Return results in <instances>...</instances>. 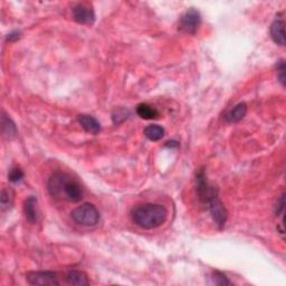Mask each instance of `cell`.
<instances>
[{
  "label": "cell",
  "mask_w": 286,
  "mask_h": 286,
  "mask_svg": "<svg viewBox=\"0 0 286 286\" xmlns=\"http://www.w3.org/2000/svg\"><path fill=\"white\" fill-rule=\"evenodd\" d=\"M212 282L216 285H230L232 282L226 277V275L221 272H213L212 274Z\"/></svg>",
  "instance_id": "obj_18"
},
{
  "label": "cell",
  "mask_w": 286,
  "mask_h": 286,
  "mask_svg": "<svg viewBox=\"0 0 286 286\" xmlns=\"http://www.w3.org/2000/svg\"><path fill=\"white\" fill-rule=\"evenodd\" d=\"M27 280L31 285H59L57 275L53 272H31L27 274Z\"/></svg>",
  "instance_id": "obj_7"
},
{
  "label": "cell",
  "mask_w": 286,
  "mask_h": 286,
  "mask_svg": "<svg viewBox=\"0 0 286 286\" xmlns=\"http://www.w3.org/2000/svg\"><path fill=\"white\" fill-rule=\"evenodd\" d=\"M73 221L85 227H92L100 222V212L93 203H83L70 212Z\"/></svg>",
  "instance_id": "obj_3"
},
{
  "label": "cell",
  "mask_w": 286,
  "mask_h": 286,
  "mask_svg": "<svg viewBox=\"0 0 286 286\" xmlns=\"http://www.w3.org/2000/svg\"><path fill=\"white\" fill-rule=\"evenodd\" d=\"M206 205L208 206L209 211L211 213V217L213 219L214 224H216L219 228L223 229L225 227V224L227 222L228 213L226 208L224 206V203L221 201V199H219L218 190L214 191L213 194L209 197Z\"/></svg>",
  "instance_id": "obj_4"
},
{
  "label": "cell",
  "mask_w": 286,
  "mask_h": 286,
  "mask_svg": "<svg viewBox=\"0 0 286 286\" xmlns=\"http://www.w3.org/2000/svg\"><path fill=\"white\" fill-rule=\"evenodd\" d=\"M18 38H19V32L18 31H14V32H12V34L8 35L7 41L8 42H15V41H17Z\"/></svg>",
  "instance_id": "obj_21"
},
{
  "label": "cell",
  "mask_w": 286,
  "mask_h": 286,
  "mask_svg": "<svg viewBox=\"0 0 286 286\" xmlns=\"http://www.w3.org/2000/svg\"><path fill=\"white\" fill-rule=\"evenodd\" d=\"M132 221L143 229H155L167 221L168 211L159 203H143L132 210Z\"/></svg>",
  "instance_id": "obj_2"
},
{
  "label": "cell",
  "mask_w": 286,
  "mask_h": 286,
  "mask_svg": "<svg viewBox=\"0 0 286 286\" xmlns=\"http://www.w3.org/2000/svg\"><path fill=\"white\" fill-rule=\"evenodd\" d=\"M66 282H67L68 285L75 286H83L90 284V280L87 278L86 274L81 271H76V269H73V271H69L67 273V275H66Z\"/></svg>",
  "instance_id": "obj_12"
},
{
  "label": "cell",
  "mask_w": 286,
  "mask_h": 286,
  "mask_svg": "<svg viewBox=\"0 0 286 286\" xmlns=\"http://www.w3.org/2000/svg\"><path fill=\"white\" fill-rule=\"evenodd\" d=\"M136 114L143 120H155L159 118L158 110L147 103H141L136 106Z\"/></svg>",
  "instance_id": "obj_13"
},
{
  "label": "cell",
  "mask_w": 286,
  "mask_h": 286,
  "mask_svg": "<svg viewBox=\"0 0 286 286\" xmlns=\"http://www.w3.org/2000/svg\"><path fill=\"white\" fill-rule=\"evenodd\" d=\"M285 208V200H284V194L279 197V199L276 203V214H283Z\"/></svg>",
  "instance_id": "obj_20"
},
{
  "label": "cell",
  "mask_w": 286,
  "mask_h": 286,
  "mask_svg": "<svg viewBox=\"0 0 286 286\" xmlns=\"http://www.w3.org/2000/svg\"><path fill=\"white\" fill-rule=\"evenodd\" d=\"M3 133L4 135L8 137V139H13L17 134V128H16L13 120L6 114H3Z\"/></svg>",
  "instance_id": "obj_15"
},
{
  "label": "cell",
  "mask_w": 286,
  "mask_h": 286,
  "mask_svg": "<svg viewBox=\"0 0 286 286\" xmlns=\"http://www.w3.org/2000/svg\"><path fill=\"white\" fill-rule=\"evenodd\" d=\"M23 178H24V172L20 168L16 167V168L10 169V171L8 173V179H9L10 183L17 184V183H19V181L23 180Z\"/></svg>",
  "instance_id": "obj_17"
},
{
  "label": "cell",
  "mask_w": 286,
  "mask_h": 286,
  "mask_svg": "<svg viewBox=\"0 0 286 286\" xmlns=\"http://www.w3.org/2000/svg\"><path fill=\"white\" fill-rule=\"evenodd\" d=\"M79 123L81 124L82 128H83L87 133H91V134H97L98 132L101 131V124L98 121L91 117V115H86V114H82L79 115L78 118Z\"/></svg>",
  "instance_id": "obj_9"
},
{
  "label": "cell",
  "mask_w": 286,
  "mask_h": 286,
  "mask_svg": "<svg viewBox=\"0 0 286 286\" xmlns=\"http://www.w3.org/2000/svg\"><path fill=\"white\" fill-rule=\"evenodd\" d=\"M24 212L27 221L31 224L38 222L40 218V210H38V203L35 197L27 198L24 203Z\"/></svg>",
  "instance_id": "obj_8"
},
{
  "label": "cell",
  "mask_w": 286,
  "mask_h": 286,
  "mask_svg": "<svg viewBox=\"0 0 286 286\" xmlns=\"http://www.w3.org/2000/svg\"><path fill=\"white\" fill-rule=\"evenodd\" d=\"M48 191L53 197L63 198L70 202H78L83 198V190L74 178L70 175L56 172L48 180Z\"/></svg>",
  "instance_id": "obj_1"
},
{
  "label": "cell",
  "mask_w": 286,
  "mask_h": 286,
  "mask_svg": "<svg viewBox=\"0 0 286 286\" xmlns=\"http://www.w3.org/2000/svg\"><path fill=\"white\" fill-rule=\"evenodd\" d=\"M0 202H2L3 210H7V209L12 207L14 202V192L10 189H3L2 197H0Z\"/></svg>",
  "instance_id": "obj_16"
},
{
  "label": "cell",
  "mask_w": 286,
  "mask_h": 286,
  "mask_svg": "<svg viewBox=\"0 0 286 286\" xmlns=\"http://www.w3.org/2000/svg\"><path fill=\"white\" fill-rule=\"evenodd\" d=\"M201 24V16L198 10L191 8L181 16L179 20L178 29L185 34L195 35Z\"/></svg>",
  "instance_id": "obj_5"
},
{
  "label": "cell",
  "mask_w": 286,
  "mask_h": 286,
  "mask_svg": "<svg viewBox=\"0 0 286 286\" xmlns=\"http://www.w3.org/2000/svg\"><path fill=\"white\" fill-rule=\"evenodd\" d=\"M277 78L282 85H285V63L284 60H280L277 64Z\"/></svg>",
  "instance_id": "obj_19"
},
{
  "label": "cell",
  "mask_w": 286,
  "mask_h": 286,
  "mask_svg": "<svg viewBox=\"0 0 286 286\" xmlns=\"http://www.w3.org/2000/svg\"><path fill=\"white\" fill-rule=\"evenodd\" d=\"M73 12V18L79 24L92 25L95 20L94 10L87 4H78L72 9Z\"/></svg>",
  "instance_id": "obj_6"
},
{
  "label": "cell",
  "mask_w": 286,
  "mask_h": 286,
  "mask_svg": "<svg viewBox=\"0 0 286 286\" xmlns=\"http://www.w3.org/2000/svg\"><path fill=\"white\" fill-rule=\"evenodd\" d=\"M143 133L150 141H159L164 136V129L159 124H150L145 129Z\"/></svg>",
  "instance_id": "obj_14"
},
{
  "label": "cell",
  "mask_w": 286,
  "mask_h": 286,
  "mask_svg": "<svg viewBox=\"0 0 286 286\" xmlns=\"http://www.w3.org/2000/svg\"><path fill=\"white\" fill-rule=\"evenodd\" d=\"M247 113V105L245 103H238L237 105H235L225 114V120L228 123H237L239 121L245 118Z\"/></svg>",
  "instance_id": "obj_10"
},
{
  "label": "cell",
  "mask_w": 286,
  "mask_h": 286,
  "mask_svg": "<svg viewBox=\"0 0 286 286\" xmlns=\"http://www.w3.org/2000/svg\"><path fill=\"white\" fill-rule=\"evenodd\" d=\"M285 23L282 19H276L271 25L272 40L279 46H285Z\"/></svg>",
  "instance_id": "obj_11"
}]
</instances>
